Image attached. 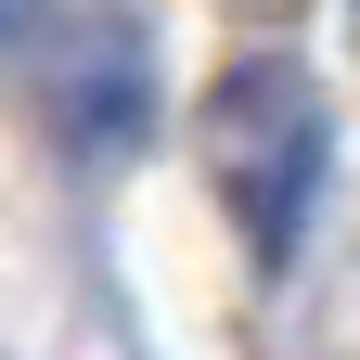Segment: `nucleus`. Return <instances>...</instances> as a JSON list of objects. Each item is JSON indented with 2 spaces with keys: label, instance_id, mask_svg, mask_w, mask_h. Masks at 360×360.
<instances>
[{
  "label": "nucleus",
  "instance_id": "1",
  "mask_svg": "<svg viewBox=\"0 0 360 360\" xmlns=\"http://www.w3.org/2000/svg\"><path fill=\"white\" fill-rule=\"evenodd\" d=\"M219 180H232L245 206V245L283 270L296 232H309V193H322V90H309L296 65H232L219 77Z\"/></svg>",
  "mask_w": 360,
  "mask_h": 360
},
{
  "label": "nucleus",
  "instance_id": "2",
  "mask_svg": "<svg viewBox=\"0 0 360 360\" xmlns=\"http://www.w3.org/2000/svg\"><path fill=\"white\" fill-rule=\"evenodd\" d=\"M26 26H39V0H0V39H26Z\"/></svg>",
  "mask_w": 360,
  "mask_h": 360
}]
</instances>
